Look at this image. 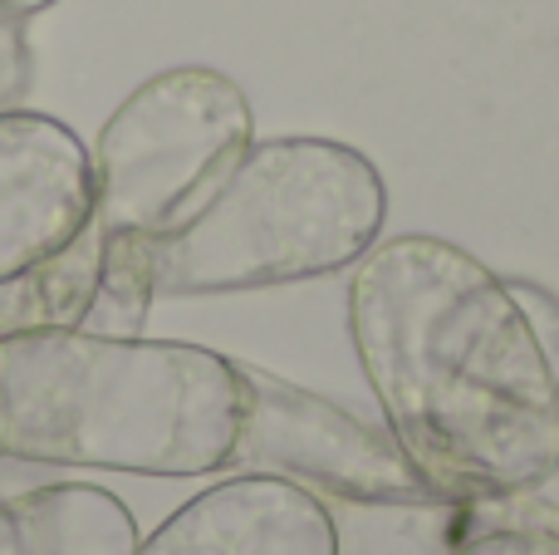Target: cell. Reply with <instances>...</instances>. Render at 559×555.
<instances>
[{
  "label": "cell",
  "instance_id": "6",
  "mask_svg": "<svg viewBox=\"0 0 559 555\" xmlns=\"http://www.w3.org/2000/svg\"><path fill=\"white\" fill-rule=\"evenodd\" d=\"M133 555H338V531L314 492L251 472L182 507Z\"/></svg>",
  "mask_w": 559,
  "mask_h": 555
},
{
  "label": "cell",
  "instance_id": "7",
  "mask_svg": "<svg viewBox=\"0 0 559 555\" xmlns=\"http://www.w3.org/2000/svg\"><path fill=\"white\" fill-rule=\"evenodd\" d=\"M456 555H559V531L545 527H496L462 541Z\"/></svg>",
  "mask_w": 559,
  "mask_h": 555
},
{
  "label": "cell",
  "instance_id": "2",
  "mask_svg": "<svg viewBox=\"0 0 559 555\" xmlns=\"http://www.w3.org/2000/svg\"><path fill=\"white\" fill-rule=\"evenodd\" d=\"M388 192L358 147L280 138L231 167L206 212L157 256L163 291H246L329 275L378 241Z\"/></svg>",
  "mask_w": 559,
  "mask_h": 555
},
{
  "label": "cell",
  "instance_id": "3",
  "mask_svg": "<svg viewBox=\"0 0 559 555\" xmlns=\"http://www.w3.org/2000/svg\"><path fill=\"white\" fill-rule=\"evenodd\" d=\"M55 389V418H29L0 433V448L20 458L88 462L123 472H192L231 468L241 433V364L206 350H98Z\"/></svg>",
  "mask_w": 559,
  "mask_h": 555
},
{
  "label": "cell",
  "instance_id": "1",
  "mask_svg": "<svg viewBox=\"0 0 559 555\" xmlns=\"http://www.w3.org/2000/svg\"><path fill=\"white\" fill-rule=\"evenodd\" d=\"M348 330L393 442L437 501H511L559 472V369L521 291L442 236L364 256Z\"/></svg>",
  "mask_w": 559,
  "mask_h": 555
},
{
  "label": "cell",
  "instance_id": "4",
  "mask_svg": "<svg viewBox=\"0 0 559 555\" xmlns=\"http://www.w3.org/2000/svg\"><path fill=\"white\" fill-rule=\"evenodd\" d=\"M231 462L373 507L437 501L393 433L261 369H241V433Z\"/></svg>",
  "mask_w": 559,
  "mask_h": 555
},
{
  "label": "cell",
  "instance_id": "5",
  "mask_svg": "<svg viewBox=\"0 0 559 555\" xmlns=\"http://www.w3.org/2000/svg\"><path fill=\"white\" fill-rule=\"evenodd\" d=\"M251 138V108L216 74H173L147 88L118 128V206L153 226L197 192L222 187Z\"/></svg>",
  "mask_w": 559,
  "mask_h": 555
}]
</instances>
